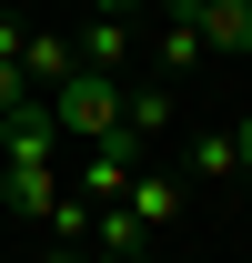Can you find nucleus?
Segmentation results:
<instances>
[{"mask_svg":"<svg viewBox=\"0 0 252 263\" xmlns=\"http://www.w3.org/2000/svg\"><path fill=\"white\" fill-rule=\"evenodd\" d=\"M51 122L71 132V142H111V132H121V81H111V71H71V81H51Z\"/></svg>","mask_w":252,"mask_h":263,"instance_id":"obj_1","label":"nucleus"},{"mask_svg":"<svg viewBox=\"0 0 252 263\" xmlns=\"http://www.w3.org/2000/svg\"><path fill=\"white\" fill-rule=\"evenodd\" d=\"M0 152H10V162H61V152H71V132L61 122H51V101H10V111H0Z\"/></svg>","mask_w":252,"mask_h":263,"instance_id":"obj_2","label":"nucleus"},{"mask_svg":"<svg viewBox=\"0 0 252 263\" xmlns=\"http://www.w3.org/2000/svg\"><path fill=\"white\" fill-rule=\"evenodd\" d=\"M61 193H71V182H61V162H10V172H0V202H10V213H31V223H40Z\"/></svg>","mask_w":252,"mask_h":263,"instance_id":"obj_3","label":"nucleus"},{"mask_svg":"<svg viewBox=\"0 0 252 263\" xmlns=\"http://www.w3.org/2000/svg\"><path fill=\"white\" fill-rule=\"evenodd\" d=\"M202 51H252V0H192Z\"/></svg>","mask_w":252,"mask_h":263,"instance_id":"obj_4","label":"nucleus"},{"mask_svg":"<svg viewBox=\"0 0 252 263\" xmlns=\"http://www.w3.org/2000/svg\"><path fill=\"white\" fill-rule=\"evenodd\" d=\"M121 213H131L141 233H161L172 213H182V182H172V172H131V193H121Z\"/></svg>","mask_w":252,"mask_h":263,"instance_id":"obj_5","label":"nucleus"},{"mask_svg":"<svg viewBox=\"0 0 252 263\" xmlns=\"http://www.w3.org/2000/svg\"><path fill=\"white\" fill-rule=\"evenodd\" d=\"M71 71H81V51H71V41H51V31H20V81H31V91L71 81Z\"/></svg>","mask_w":252,"mask_h":263,"instance_id":"obj_6","label":"nucleus"},{"mask_svg":"<svg viewBox=\"0 0 252 263\" xmlns=\"http://www.w3.org/2000/svg\"><path fill=\"white\" fill-rule=\"evenodd\" d=\"M71 51H81V71H121V61H131V21H91Z\"/></svg>","mask_w":252,"mask_h":263,"instance_id":"obj_7","label":"nucleus"},{"mask_svg":"<svg viewBox=\"0 0 252 263\" xmlns=\"http://www.w3.org/2000/svg\"><path fill=\"white\" fill-rule=\"evenodd\" d=\"M91 223H101V202H81V193H61L51 213H40V233H51V243H91Z\"/></svg>","mask_w":252,"mask_h":263,"instance_id":"obj_8","label":"nucleus"},{"mask_svg":"<svg viewBox=\"0 0 252 263\" xmlns=\"http://www.w3.org/2000/svg\"><path fill=\"white\" fill-rule=\"evenodd\" d=\"M161 122H172V91H121V132L131 142H152Z\"/></svg>","mask_w":252,"mask_h":263,"instance_id":"obj_9","label":"nucleus"},{"mask_svg":"<svg viewBox=\"0 0 252 263\" xmlns=\"http://www.w3.org/2000/svg\"><path fill=\"white\" fill-rule=\"evenodd\" d=\"M161 61L192 71V61H202V31H192V21H161Z\"/></svg>","mask_w":252,"mask_h":263,"instance_id":"obj_10","label":"nucleus"},{"mask_svg":"<svg viewBox=\"0 0 252 263\" xmlns=\"http://www.w3.org/2000/svg\"><path fill=\"white\" fill-rule=\"evenodd\" d=\"M192 172H202V182H222V172H232V132H212V142H192Z\"/></svg>","mask_w":252,"mask_h":263,"instance_id":"obj_11","label":"nucleus"},{"mask_svg":"<svg viewBox=\"0 0 252 263\" xmlns=\"http://www.w3.org/2000/svg\"><path fill=\"white\" fill-rule=\"evenodd\" d=\"M10 101H31V81H20V61H0V111Z\"/></svg>","mask_w":252,"mask_h":263,"instance_id":"obj_12","label":"nucleus"},{"mask_svg":"<svg viewBox=\"0 0 252 263\" xmlns=\"http://www.w3.org/2000/svg\"><path fill=\"white\" fill-rule=\"evenodd\" d=\"M232 172H252V111L232 122Z\"/></svg>","mask_w":252,"mask_h":263,"instance_id":"obj_13","label":"nucleus"},{"mask_svg":"<svg viewBox=\"0 0 252 263\" xmlns=\"http://www.w3.org/2000/svg\"><path fill=\"white\" fill-rule=\"evenodd\" d=\"M131 10H152V0H91V21H131Z\"/></svg>","mask_w":252,"mask_h":263,"instance_id":"obj_14","label":"nucleus"},{"mask_svg":"<svg viewBox=\"0 0 252 263\" xmlns=\"http://www.w3.org/2000/svg\"><path fill=\"white\" fill-rule=\"evenodd\" d=\"M40 263H91V243H51V253H40Z\"/></svg>","mask_w":252,"mask_h":263,"instance_id":"obj_15","label":"nucleus"},{"mask_svg":"<svg viewBox=\"0 0 252 263\" xmlns=\"http://www.w3.org/2000/svg\"><path fill=\"white\" fill-rule=\"evenodd\" d=\"M0 172H10V152H0Z\"/></svg>","mask_w":252,"mask_h":263,"instance_id":"obj_16","label":"nucleus"}]
</instances>
